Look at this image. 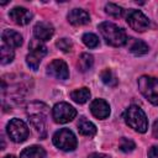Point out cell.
Masks as SVG:
<instances>
[{"mask_svg":"<svg viewBox=\"0 0 158 158\" xmlns=\"http://www.w3.org/2000/svg\"><path fill=\"white\" fill-rule=\"evenodd\" d=\"M14 49L6 44L2 43L1 48H0V59H1V64H7V63H11L12 59H14Z\"/></svg>","mask_w":158,"mask_h":158,"instance_id":"cell-20","label":"cell"},{"mask_svg":"<svg viewBox=\"0 0 158 158\" xmlns=\"http://www.w3.org/2000/svg\"><path fill=\"white\" fill-rule=\"evenodd\" d=\"M44 157H46V152L40 146H30L25 148L20 154V158H44Z\"/></svg>","mask_w":158,"mask_h":158,"instance_id":"cell-17","label":"cell"},{"mask_svg":"<svg viewBox=\"0 0 158 158\" xmlns=\"http://www.w3.org/2000/svg\"><path fill=\"white\" fill-rule=\"evenodd\" d=\"M75 116L77 110L67 102H58L52 109V117L57 123H67L72 121Z\"/></svg>","mask_w":158,"mask_h":158,"instance_id":"cell-8","label":"cell"},{"mask_svg":"<svg viewBox=\"0 0 158 158\" xmlns=\"http://www.w3.org/2000/svg\"><path fill=\"white\" fill-rule=\"evenodd\" d=\"M93 63H94L93 56L89 53H83L78 59V68L80 72H86L93 67Z\"/></svg>","mask_w":158,"mask_h":158,"instance_id":"cell-19","label":"cell"},{"mask_svg":"<svg viewBox=\"0 0 158 158\" xmlns=\"http://www.w3.org/2000/svg\"><path fill=\"white\" fill-rule=\"evenodd\" d=\"M138 89L151 104L158 105V78L142 75L138 79Z\"/></svg>","mask_w":158,"mask_h":158,"instance_id":"cell-3","label":"cell"},{"mask_svg":"<svg viewBox=\"0 0 158 158\" xmlns=\"http://www.w3.org/2000/svg\"><path fill=\"white\" fill-rule=\"evenodd\" d=\"M9 16L15 23L21 25V26L27 25L32 20V14L30 12V10H27L25 7H21V6H16L12 10H10Z\"/></svg>","mask_w":158,"mask_h":158,"instance_id":"cell-12","label":"cell"},{"mask_svg":"<svg viewBox=\"0 0 158 158\" xmlns=\"http://www.w3.org/2000/svg\"><path fill=\"white\" fill-rule=\"evenodd\" d=\"M149 158H158V147H151L148 151Z\"/></svg>","mask_w":158,"mask_h":158,"instance_id":"cell-27","label":"cell"},{"mask_svg":"<svg viewBox=\"0 0 158 158\" xmlns=\"http://www.w3.org/2000/svg\"><path fill=\"white\" fill-rule=\"evenodd\" d=\"M4 158H16V157H15V156H10V154H9V156H5Z\"/></svg>","mask_w":158,"mask_h":158,"instance_id":"cell-30","label":"cell"},{"mask_svg":"<svg viewBox=\"0 0 158 158\" xmlns=\"http://www.w3.org/2000/svg\"><path fill=\"white\" fill-rule=\"evenodd\" d=\"M67 19L74 26H81V25H86V23L90 22L89 14L83 9H73V10H70L68 16H67Z\"/></svg>","mask_w":158,"mask_h":158,"instance_id":"cell-13","label":"cell"},{"mask_svg":"<svg viewBox=\"0 0 158 158\" xmlns=\"http://www.w3.org/2000/svg\"><path fill=\"white\" fill-rule=\"evenodd\" d=\"M56 46H57L60 51H63V52H70L72 48H73V43H72L68 38H60V40H58V41L56 42Z\"/></svg>","mask_w":158,"mask_h":158,"instance_id":"cell-26","label":"cell"},{"mask_svg":"<svg viewBox=\"0 0 158 158\" xmlns=\"http://www.w3.org/2000/svg\"><path fill=\"white\" fill-rule=\"evenodd\" d=\"M53 143L62 151H74L77 148L75 135L69 128H60L53 135Z\"/></svg>","mask_w":158,"mask_h":158,"instance_id":"cell-4","label":"cell"},{"mask_svg":"<svg viewBox=\"0 0 158 158\" xmlns=\"http://www.w3.org/2000/svg\"><path fill=\"white\" fill-rule=\"evenodd\" d=\"M53 33H54V27L49 22L41 21V22H37L33 27V35H35L36 40H38L41 42L48 41L53 36Z\"/></svg>","mask_w":158,"mask_h":158,"instance_id":"cell-10","label":"cell"},{"mask_svg":"<svg viewBox=\"0 0 158 158\" xmlns=\"http://www.w3.org/2000/svg\"><path fill=\"white\" fill-rule=\"evenodd\" d=\"M47 73L57 79H68L69 77V70H68V65L64 60L62 59H54L52 60L48 67H47Z\"/></svg>","mask_w":158,"mask_h":158,"instance_id":"cell-9","label":"cell"},{"mask_svg":"<svg viewBox=\"0 0 158 158\" xmlns=\"http://www.w3.org/2000/svg\"><path fill=\"white\" fill-rule=\"evenodd\" d=\"M100 78L102 80V83L106 84V85H109V86H115L117 84V79H116V77L114 75V73L110 69L102 70L101 74H100Z\"/></svg>","mask_w":158,"mask_h":158,"instance_id":"cell-23","label":"cell"},{"mask_svg":"<svg viewBox=\"0 0 158 158\" xmlns=\"http://www.w3.org/2000/svg\"><path fill=\"white\" fill-rule=\"evenodd\" d=\"M81 40H83V43L86 47H89V48H95V47L99 46V38L94 33H90V32L84 33L83 37H81Z\"/></svg>","mask_w":158,"mask_h":158,"instance_id":"cell-24","label":"cell"},{"mask_svg":"<svg viewBox=\"0 0 158 158\" xmlns=\"http://www.w3.org/2000/svg\"><path fill=\"white\" fill-rule=\"evenodd\" d=\"M1 38H2L4 44L11 48H17L22 44V36L14 30H4Z\"/></svg>","mask_w":158,"mask_h":158,"instance_id":"cell-14","label":"cell"},{"mask_svg":"<svg viewBox=\"0 0 158 158\" xmlns=\"http://www.w3.org/2000/svg\"><path fill=\"white\" fill-rule=\"evenodd\" d=\"M153 136L156 137V138H158V118L154 121V123H153Z\"/></svg>","mask_w":158,"mask_h":158,"instance_id":"cell-29","label":"cell"},{"mask_svg":"<svg viewBox=\"0 0 158 158\" xmlns=\"http://www.w3.org/2000/svg\"><path fill=\"white\" fill-rule=\"evenodd\" d=\"M118 147H120V149H121L122 152L128 153V152H132V151L135 149L136 144H135V142H133L132 139H128V138H126V137H122V138L120 139Z\"/></svg>","mask_w":158,"mask_h":158,"instance_id":"cell-25","label":"cell"},{"mask_svg":"<svg viewBox=\"0 0 158 158\" xmlns=\"http://www.w3.org/2000/svg\"><path fill=\"white\" fill-rule=\"evenodd\" d=\"M127 48L128 51L135 54V56H142V54H146L148 52V44L141 40H137V38H128L127 40Z\"/></svg>","mask_w":158,"mask_h":158,"instance_id":"cell-15","label":"cell"},{"mask_svg":"<svg viewBox=\"0 0 158 158\" xmlns=\"http://www.w3.org/2000/svg\"><path fill=\"white\" fill-rule=\"evenodd\" d=\"M99 31L105 40V42L114 47H121L127 43V35L123 28L118 27L112 22H101L99 25Z\"/></svg>","mask_w":158,"mask_h":158,"instance_id":"cell-1","label":"cell"},{"mask_svg":"<svg viewBox=\"0 0 158 158\" xmlns=\"http://www.w3.org/2000/svg\"><path fill=\"white\" fill-rule=\"evenodd\" d=\"M105 12H106L107 15H110V16L117 19V17H121V16L123 15L125 10H123L121 6L116 5V4L109 2V4H106V6H105Z\"/></svg>","mask_w":158,"mask_h":158,"instance_id":"cell-22","label":"cell"},{"mask_svg":"<svg viewBox=\"0 0 158 158\" xmlns=\"http://www.w3.org/2000/svg\"><path fill=\"white\" fill-rule=\"evenodd\" d=\"M47 54V47L38 40H33L30 43V52L26 56V63L27 65L33 69L37 70L40 67V63L42 60V58Z\"/></svg>","mask_w":158,"mask_h":158,"instance_id":"cell-5","label":"cell"},{"mask_svg":"<svg viewBox=\"0 0 158 158\" xmlns=\"http://www.w3.org/2000/svg\"><path fill=\"white\" fill-rule=\"evenodd\" d=\"M90 111L96 118L105 120L110 115V105L104 99H95L90 104Z\"/></svg>","mask_w":158,"mask_h":158,"instance_id":"cell-11","label":"cell"},{"mask_svg":"<svg viewBox=\"0 0 158 158\" xmlns=\"http://www.w3.org/2000/svg\"><path fill=\"white\" fill-rule=\"evenodd\" d=\"M126 21L128 26L137 32H144L151 26L148 17L139 10H128L126 15Z\"/></svg>","mask_w":158,"mask_h":158,"instance_id":"cell-7","label":"cell"},{"mask_svg":"<svg viewBox=\"0 0 158 158\" xmlns=\"http://www.w3.org/2000/svg\"><path fill=\"white\" fill-rule=\"evenodd\" d=\"M30 122L37 132H40V133H42V136H44V118H43L42 115H40V114L31 115L30 116Z\"/></svg>","mask_w":158,"mask_h":158,"instance_id":"cell-21","label":"cell"},{"mask_svg":"<svg viewBox=\"0 0 158 158\" xmlns=\"http://www.w3.org/2000/svg\"><path fill=\"white\" fill-rule=\"evenodd\" d=\"M70 98L77 104H84V102H86L89 100L90 91H89L88 88H80V89H77V90L72 91L70 93Z\"/></svg>","mask_w":158,"mask_h":158,"instance_id":"cell-18","label":"cell"},{"mask_svg":"<svg viewBox=\"0 0 158 158\" xmlns=\"http://www.w3.org/2000/svg\"><path fill=\"white\" fill-rule=\"evenodd\" d=\"M88 158H110V157L104 154V153H91Z\"/></svg>","mask_w":158,"mask_h":158,"instance_id":"cell-28","label":"cell"},{"mask_svg":"<svg viewBox=\"0 0 158 158\" xmlns=\"http://www.w3.org/2000/svg\"><path fill=\"white\" fill-rule=\"evenodd\" d=\"M125 122L133 128L135 131L139 133H144L148 128V120L144 114V111L137 106V105H131L126 109L125 115H123Z\"/></svg>","mask_w":158,"mask_h":158,"instance_id":"cell-2","label":"cell"},{"mask_svg":"<svg viewBox=\"0 0 158 158\" xmlns=\"http://www.w3.org/2000/svg\"><path fill=\"white\" fill-rule=\"evenodd\" d=\"M6 132L10 139L16 143H21L26 141V138L30 135L27 125L20 118H12L6 126Z\"/></svg>","mask_w":158,"mask_h":158,"instance_id":"cell-6","label":"cell"},{"mask_svg":"<svg viewBox=\"0 0 158 158\" xmlns=\"http://www.w3.org/2000/svg\"><path fill=\"white\" fill-rule=\"evenodd\" d=\"M78 130L83 136H88V137H93L96 133V126L88 121L85 117H80L79 122H78Z\"/></svg>","mask_w":158,"mask_h":158,"instance_id":"cell-16","label":"cell"}]
</instances>
